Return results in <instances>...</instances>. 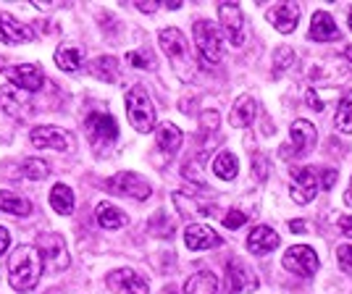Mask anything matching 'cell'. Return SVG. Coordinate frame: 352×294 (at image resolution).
<instances>
[{
    "mask_svg": "<svg viewBox=\"0 0 352 294\" xmlns=\"http://www.w3.org/2000/svg\"><path fill=\"white\" fill-rule=\"evenodd\" d=\"M43 276V258L34 245H19L8 258V281L16 292H32Z\"/></svg>",
    "mask_w": 352,
    "mask_h": 294,
    "instance_id": "6da1fadb",
    "label": "cell"
},
{
    "mask_svg": "<svg viewBox=\"0 0 352 294\" xmlns=\"http://www.w3.org/2000/svg\"><path fill=\"white\" fill-rule=\"evenodd\" d=\"M158 43H161L163 53L168 56V60L174 63L176 74L182 79H192L195 76V58H192L187 37L176 30V27H168V30L158 32Z\"/></svg>",
    "mask_w": 352,
    "mask_h": 294,
    "instance_id": "7a4b0ae2",
    "label": "cell"
},
{
    "mask_svg": "<svg viewBox=\"0 0 352 294\" xmlns=\"http://www.w3.org/2000/svg\"><path fill=\"white\" fill-rule=\"evenodd\" d=\"M126 116H129V124L137 132L145 134L155 129V108H153L142 87H134L126 92Z\"/></svg>",
    "mask_w": 352,
    "mask_h": 294,
    "instance_id": "3957f363",
    "label": "cell"
},
{
    "mask_svg": "<svg viewBox=\"0 0 352 294\" xmlns=\"http://www.w3.org/2000/svg\"><path fill=\"white\" fill-rule=\"evenodd\" d=\"M195 45H197V53L203 56L206 63H219L221 56H223L221 30L213 21H208V19L195 21Z\"/></svg>",
    "mask_w": 352,
    "mask_h": 294,
    "instance_id": "277c9868",
    "label": "cell"
},
{
    "mask_svg": "<svg viewBox=\"0 0 352 294\" xmlns=\"http://www.w3.org/2000/svg\"><path fill=\"white\" fill-rule=\"evenodd\" d=\"M37 252L43 258V268L50 273H58L63 268H69V252H66V242L58 234H37Z\"/></svg>",
    "mask_w": 352,
    "mask_h": 294,
    "instance_id": "5b68a950",
    "label": "cell"
},
{
    "mask_svg": "<svg viewBox=\"0 0 352 294\" xmlns=\"http://www.w3.org/2000/svg\"><path fill=\"white\" fill-rule=\"evenodd\" d=\"M281 265L289 273H294V276H313L318 271L321 260H318V255H316L313 247H308V245H294V247H289V250L284 252Z\"/></svg>",
    "mask_w": 352,
    "mask_h": 294,
    "instance_id": "8992f818",
    "label": "cell"
},
{
    "mask_svg": "<svg viewBox=\"0 0 352 294\" xmlns=\"http://www.w3.org/2000/svg\"><path fill=\"white\" fill-rule=\"evenodd\" d=\"M85 129L89 134V142L98 147L111 145V142H116L118 137L116 118L111 116V113H103V111H92L87 116V121H85Z\"/></svg>",
    "mask_w": 352,
    "mask_h": 294,
    "instance_id": "52a82bcc",
    "label": "cell"
},
{
    "mask_svg": "<svg viewBox=\"0 0 352 294\" xmlns=\"http://www.w3.org/2000/svg\"><path fill=\"white\" fill-rule=\"evenodd\" d=\"M289 194H292L294 203H300V205L313 203L316 194H318V177H316V168H292V177H289Z\"/></svg>",
    "mask_w": 352,
    "mask_h": 294,
    "instance_id": "ba28073f",
    "label": "cell"
},
{
    "mask_svg": "<svg viewBox=\"0 0 352 294\" xmlns=\"http://www.w3.org/2000/svg\"><path fill=\"white\" fill-rule=\"evenodd\" d=\"M30 139L40 150H58V152L74 150V137L58 126H34L30 132Z\"/></svg>",
    "mask_w": 352,
    "mask_h": 294,
    "instance_id": "9c48e42d",
    "label": "cell"
},
{
    "mask_svg": "<svg viewBox=\"0 0 352 294\" xmlns=\"http://www.w3.org/2000/svg\"><path fill=\"white\" fill-rule=\"evenodd\" d=\"M108 190L113 192V194L134 197V200H147L153 194V187L140 174H134V171H121L113 179H108Z\"/></svg>",
    "mask_w": 352,
    "mask_h": 294,
    "instance_id": "30bf717a",
    "label": "cell"
},
{
    "mask_svg": "<svg viewBox=\"0 0 352 294\" xmlns=\"http://www.w3.org/2000/svg\"><path fill=\"white\" fill-rule=\"evenodd\" d=\"M0 108H3V113H8V116L27 118L32 113L30 92H24V89L14 87V84H6V87H0Z\"/></svg>",
    "mask_w": 352,
    "mask_h": 294,
    "instance_id": "8fae6325",
    "label": "cell"
},
{
    "mask_svg": "<svg viewBox=\"0 0 352 294\" xmlns=\"http://www.w3.org/2000/svg\"><path fill=\"white\" fill-rule=\"evenodd\" d=\"M6 76H8V84L24 89V92H37L45 82L43 69L34 66V63H19V66H11V69L6 71Z\"/></svg>",
    "mask_w": 352,
    "mask_h": 294,
    "instance_id": "7c38bea8",
    "label": "cell"
},
{
    "mask_svg": "<svg viewBox=\"0 0 352 294\" xmlns=\"http://www.w3.org/2000/svg\"><path fill=\"white\" fill-rule=\"evenodd\" d=\"M289 137H292V145L289 150L284 152L287 158L289 155H308L310 150L316 147V139H318V132H316V126L305 121V118H297L292 124V129H289Z\"/></svg>",
    "mask_w": 352,
    "mask_h": 294,
    "instance_id": "4fadbf2b",
    "label": "cell"
},
{
    "mask_svg": "<svg viewBox=\"0 0 352 294\" xmlns=\"http://www.w3.org/2000/svg\"><path fill=\"white\" fill-rule=\"evenodd\" d=\"M302 16V5L300 3H279L274 8L265 11V19L281 32V34H292L297 30V21Z\"/></svg>",
    "mask_w": 352,
    "mask_h": 294,
    "instance_id": "5bb4252c",
    "label": "cell"
},
{
    "mask_svg": "<svg viewBox=\"0 0 352 294\" xmlns=\"http://www.w3.org/2000/svg\"><path fill=\"white\" fill-rule=\"evenodd\" d=\"M219 19L221 24H223V30H226V34H229L232 45L239 47V45L245 43V14H242V8L236 3H221Z\"/></svg>",
    "mask_w": 352,
    "mask_h": 294,
    "instance_id": "9a60e30c",
    "label": "cell"
},
{
    "mask_svg": "<svg viewBox=\"0 0 352 294\" xmlns=\"http://www.w3.org/2000/svg\"><path fill=\"white\" fill-rule=\"evenodd\" d=\"M108 286L116 294H147V281L132 268H118L108 276Z\"/></svg>",
    "mask_w": 352,
    "mask_h": 294,
    "instance_id": "2e32d148",
    "label": "cell"
},
{
    "mask_svg": "<svg viewBox=\"0 0 352 294\" xmlns=\"http://www.w3.org/2000/svg\"><path fill=\"white\" fill-rule=\"evenodd\" d=\"M34 37V32L21 24L19 19L8 14V11H0V43L3 45H21V43H30Z\"/></svg>",
    "mask_w": 352,
    "mask_h": 294,
    "instance_id": "e0dca14e",
    "label": "cell"
},
{
    "mask_svg": "<svg viewBox=\"0 0 352 294\" xmlns=\"http://www.w3.org/2000/svg\"><path fill=\"white\" fill-rule=\"evenodd\" d=\"M184 245L190 250H210V247H219L221 236L206 223H190L184 231Z\"/></svg>",
    "mask_w": 352,
    "mask_h": 294,
    "instance_id": "ac0fdd59",
    "label": "cell"
},
{
    "mask_svg": "<svg viewBox=\"0 0 352 294\" xmlns=\"http://www.w3.org/2000/svg\"><path fill=\"white\" fill-rule=\"evenodd\" d=\"M342 32L334 24V16L326 14V11H316L313 14V21H310V40L316 43H331V40H339Z\"/></svg>",
    "mask_w": 352,
    "mask_h": 294,
    "instance_id": "d6986e66",
    "label": "cell"
},
{
    "mask_svg": "<svg viewBox=\"0 0 352 294\" xmlns=\"http://www.w3.org/2000/svg\"><path fill=\"white\" fill-rule=\"evenodd\" d=\"M281 245L279 234L271 229V226H255L248 234V250L258 252V255H268Z\"/></svg>",
    "mask_w": 352,
    "mask_h": 294,
    "instance_id": "ffe728a7",
    "label": "cell"
},
{
    "mask_svg": "<svg viewBox=\"0 0 352 294\" xmlns=\"http://www.w3.org/2000/svg\"><path fill=\"white\" fill-rule=\"evenodd\" d=\"M226 273H229V292L232 294L248 292V289L258 286V279L252 276V271L245 263H239V260H232L226 265Z\"/></svg>",
    "mask_w": 352,
    "mask_h": 294,
    "instance_id": "44dd1931",
    "label": "cell"
},
{
    "mask_svg": "<svg viewBox=\"0 0 352 294\" xmlns=\"http://www.w3.org/2000/svg\"><path fill=\"white\" fill-rule=\"evenodd\" d=\"M255 116H258V103H255L250 95H242L234 103V108H232L229 121H232L234 129H245V126H250V124L255 121Z\"/></svg>",
    "mask_w": 352,
    "mask_h": 294,
    "instance_id": "7402d4cb",
    "label": "cell"
},
{
    "mask_svg": "<svg viewBox=\"0 0 352 294\" xmlns=\"http://www.w3.org/2000/svg\"><path fill=\"white\" fill-rule=\"evenodd\" d=\"M95 218L98 223L108 229V231H116V229H124L126 226V213L121 210V207L111 205V203H100V205L95 207Z\"/></svg>",
    "mask_w": 352,
    "mask_h": 294,
    "instance_id": "603a6c76",
    "label": "cell"
},
{
    "mask_svg": "<svg viewBox=\"0 0 352 294\" xmlns=\"http://www.w3.org/2000/svg\"><path fill=\"white\" fill-rule=\"evenodd\" d=\"M184 294H219V276L210 271H197L184 284Z\"/></svg>",
    "mask_w": 352,
    "mask_h": 294,
    "instance_id": "cb8c5ba5",
    "label": "cell"
},
{
    "mask_svg": "<svg viewBox=\"0 0 352 294\" xmlns=\"http://www.w3.org/2000/svg\"><path fill=\"white\" fill-rule=\"evenodd\" d=\"M182 139H184V134L174 124H161L158 132H155V142H158V147L166 155H174L176 150L182 147Z\"/></svg>",
    "mask_w": 352,
    "mask_h": 294,
    "instance_id": "d4e9b609",
    "label": "cell"
},
{
    "mask_svg": "<svg viewBox=\"0 0 352 294\" xmlns=\"http://www.w3.org/2000/svg\"><path fill=\"white\" fill-rule=\"evenodd\" d=\"M0 210L24 218V216H30L32 213V203L27 200V197L16 194V192H0Z\"/></svg>",
    "mask_w": 352,
    "mask_h": 294,
    "instance_id": "484cf974",
    "label": "cell"
},
{
    "mask_svg": "<svg viewBox=\"0 0 352 294\" xmlns=\"http://www.w3.org/2000/svg\"><path fill=\"white\" fill-rule=\"evenodd\" d=\"M236 171H239V161H236L234 152L223 150V152H219L213 158V174L219 179H223V181H232L236 177Z\"/></svg>",
    "mask_w": 352,
    "mask_h": 294,
    "instance_id": "4316f807",
    "label": "cell"
},
{
    "mask_svg": "<svg viewBox=\"0 0 352 294\" xmlns=\"http://www.w3.org/2000/svg\"><path fill=\"white\" fill-rule=\"evenodd\" d=\"M89 71L95 74L100 82H108V84H113L118 79V63L113 56H100V58H95L89 63Z\"/></svg>",
    "mask_w": 352,
    "mask_h": 294,
    "instance_id": "83f0119b",
    "label": "cell"
},
{
    "mask_svg": "<svg viewBox=\"0 0 352 294\" xmlns=\"http://www.w3.org/2000/svg\"><path fill=\"white\" fill-rule=\"evenodd\" d=\"M50 207L60 216H69L74 210V192L66 184H56L50 190Z\"/></svg>",
    "mask_w": 352,
    "mask_h": 294,
    "instance_id": "f1b7e54d",
    "label": "cell"
},
{
    "mask_svg": "<svg viewBox=\"0 0 352 294\" xmlns=\"http://www.w3.org/2000/svg\"><path fill=\"white\" fill-rule=\"evenodd\" d=\"M53 58H56L60 71H76L82 66V50L74 47V45H60Z\"/></svg>",
    "mask_w": 352,
    "mask_h": 294,
    "instance_id": "f546056e",
    "label": "cell"
},
{
    "mask_svg": "<svg viewBox=\"0 0 352 294\" xmlns=\"http://www.w3.org/2000/svg\"><path fill=\"white\" fill-rule=\"evenodd\" d=\"M334 124H337V129L342 134H352V89L350 92H344V98L339 100Z\"/></svg>",
    "mask_w": 352,
    "mask_h": 294,
    "instance_id": "4dcf8cb0",
    "label": "cell"
},
{
    "mask_svg": "<svg viewBox=\"0 0 352 294\" xmlns=\"http://www.w3.org/2000/svg\"><path fill=\"white\" fill-rule=\"evenodd\" d=\"M21 168H24V177L32 179V181H40V179H45L50 174V166L43 158H27Z\"/></svg>",
    "mask_w": 352,
    "mask_h": 294,
    "instance_id": "1f68e13d",
    "label": "cell"
},
{
    "mask_svg": "<svg viewBox=\"0 0 352 294\" xmlns=\"http://www.w3.org/2000/svg\"><path fill=\"white\" fill-rule=\"evenodd\" d=\"M292 60H294L292 47H287V45H281L279 50H276V53H274V74L287 71V69H289V66H292Z\"/></svg>",
    "mask_w": 352,
    "mask_h": 294,
    "instance_id": "d6a6232c",
    "label": "cell"
},
{
    "mask_svg": "<svg viewBox=\"0 0 352 294\" xmlns=\"http://www.w3.org/2000/svg\"><path fill=\"white\" fill-rule=\"evenodd\" d=\"M248 223V213H242V210H229L226 216H223V226L226 229H239V226H245Z\"/></svg>",
    "mask_w": 352,
    "mask_h": 294,
    "instance_id": "836d02e7",
    "label": "cell"
},
{
    "mask_svg": "<svg viewBox=\"0 0 352 294\" xmlns=\"http://www.w3.org/2000/svg\"><path fill=\"white\" fill-rule=\"evenodd\" d=\"M252 171H255V177L261 179V181L268 177V161H265V155H261V152L252 155Z\"/></svg>",
    "mask_w": 352,
    "mask_h": 294,
    "instance_id": "e575fe53",
    "label": "cell"
},
{
    "mask_svg": "<svg viewBox=\"0 0 352 294\" xmlns=\"http://www.w3.org/2000/svg\"><path fill=\"white\" fill-rule=\"evenodd\" d=\"M126 60H129L132 66H137V69H150V66H153V60H150V56H145V53H140V50H134V53H129V56H126Z\"/></svg>",
    "mask_w": 352,
    "mask_h": 294,
    "instance_id": "d590c367",
    "label": "cell"
},
{
    "mask_svg": "<svg viewBox=\"0 0 352 294\" xmlns=\"http://www.w3.org/2000/svg\"><path fill=\"white\" fill-rule=\"evenodd\" d=\"M305 100H308V105L313 108V111H323V103L318 100V95H316V89H313V87L305 92Z\"/></svg>",
    "mask_w": 352,
    "mask_h": 294,
    "instance_id": "8d00e7d4",
    "label": "cell"
},
{
    "mask_svg": "<svg viewBox=\"0 0 352 294\" xmlns=\"http://www.w3.org/2000/svg\"><path fill=\"white\" fill-rule=\"evenodd\" d=\"M339 263L352 265V245H342V247H339Z\"/></svg>",
    "mask_w": 352,
    "mask_h": 294,
    "instance_id": "74e56055",
    "label": "cell"
},
{
    "mask_svg": "<svg viewBox=\"0 0 352 294\" xmlns=\"http://www.w3.org/2000/svg\"><path fill=\"white\" fill-rule=\"evenodd\" d=\"M8 245H11V234H8V229L0 226V255L8 250Z\"/></svg>",
    "mask_w": 352,
    "mask_h": 294,
    "instance_id": "f35d334b",
    "label": "cell"
},
{
    "mask_svg": "<svg viewBox=\"0 0 352 294\" xmlns=\"http://www.w3.org/2000/svg\"><path fill=\"white\" fill-rule=\"evenodd\" d=\"M334 181H337V171H326V177H323V190H331Z\"/></svg>",
    "mask_w": 352,
    "mask_h": 294,
    "instance_id": "ab89813d",
    "label": "cell"
},
{
    "mask_svg": "<svg viewBox=\"0 0 352 294\" xmlns=\"http://www.w3.org/2000/svg\"><path fill=\"white\" fill-rule=\"evenodd\" d=\"M339 229H342L344 234L352 236V216H344V218H339Z\"/></svg>",
    "mask_w": 352,
    "mask_h": 294,
    "instance_id": "60d3db41",
    "label": "cell"
},
{
    "mask_svg": "<svg viewBox=\"0 0 352 294\" xmlns=\"http://www.w3.org/2000/svg\"><path fill=\"white\" fill-rule=\"evenodd\" d=\"M137 8L145 14H153V11H158V3H137Z\"/></svg>",
    "mask_w": 352,
    "mask_h": 294,
    "instance_id": "b9f144b4",
    "label": "cell"
},
{
    "mask_svg": "<svg viewBox=\"0 0 352 294\" xmlns=\"http://www.w3.org/2000/svg\"><path fill=\"white\" fill-rule=\"evenodd\" d=\"M289 229L300 234V231H305V229H308V223H305V220H292V223H289Z\"/></svg>",
    "mask_w": 352,
    "mask_h": 294,
    "instance_id": "7bdbcfd3",
    "label": "cell"
},
{
    "mask_svg": "<svg viewBox=\"0 0 352 294\" xmlns=\"http://www.w3.org/2000/svg\"><path fill=\"white\" fill-rule=\"evenodd\" d=\"M344 203L352 207V184H350V190H347V194H344Z\"/></svg>",
    "mask_w": 352,
    "mask_h": 294,
    "instance_id": "ee69618b",
    "label": "cell"
},
{
    "mask_svg": "<svg viewBox=\"0 0 352 294\" xmlns=\"http://www.w3.org/2000/svg\"><path fill=\"white\" fill-rule=\"evenodd\" d=\"M166 5H168L171 11H176V8H182V3H179V0H171V3H166Z\"/></svg>",
    "mask_w": 352,
    "mask_h": 294,
    "instance_id": "f6af8a7d",
    "label": "cell"
},
{
    "mask_svg": "<svg viewBox=\"0 0 352 294\" xmlns=\"http://www.w3.org/2000/svg\"><path fill=\"white\" fill-rule=\"evenodd\" d=\"M344 58L352 60V45H347V47H344Z\"/></svg>",
    "mask_w": 352,
    "mask_h": 294,
    "instance_id": "bcb514c9",
    "label": "cell"
},
{
    "mask_svg": "<svg viewBox=\"0 0 352 294\" xmlns=\"http://www.w3.org/2000/svg\"><path fill=\"white\" fill-rule=\"evenodd\" d=\"M350 30H352V8H350Z\"/></svg>",
    "mask_w": 352,
    "mask_h": 294,
    "instance_id": "7dc6e473",
    "label": "cell"
},
{
    "mask_svg": "<svg viewBox=\"0 0 352 294\" xmlns=\"http://www.w3.org/2000/svg\"><path fill=\"white\" fill-rule=\"evenodd\" d=\"M0 71H3V58H0Z\"/></svg>",
    "mask_w": 352,
    "mask_h": 294,
    "instance_id": "c3c4849f",
    "label": "cell"
}]
</instances>
